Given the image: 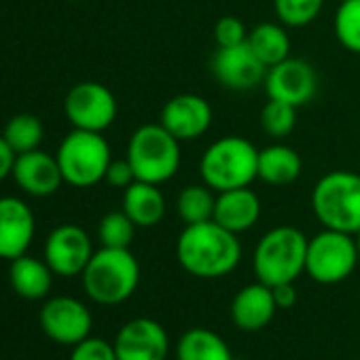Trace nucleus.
<instances>
[{"mask_svg":"<svg viewBox=\"0 0 360 360\" xmlns=\"http://www.w3.org/2000/svg\"><path fill=\"white\" fill-rule=\"evenodd\" d=\"M106 183L112 187V189H127L131 183H136V172L131 167V163L125 159H112L108 169H106V176H104Z\"/></svg>","mask_w":360,"mask_h":360,"instance_id":"nucleus-33","label":"nucleus"},{"mask_svg":"<svg viewBox=\"0 0 360 360\" xmlns=\"http://www.w3.org/2000/svg\"><path fill=\"white\" fill-rule=\"evenodd\" d=\"M324 0H274V11L286 28H305L322 11Z\"/></svg>","mask_w":360,"mask_h":360,"instance_id":"nucleus-30","label":"nucleus"},{"mask_svg":"<svg viewBox=\"0 0 360 360\" xmlns=\"http://www.w3.org/2000/svg\"><path fill=\"white\" fill-rule=\"evenodd\" d=\"M276 299L271 286L255 282L244 286L231 301V320L238 328L255 333L265 328L276 316Z\"/></svg>","mask_w":360,"mask_h":360,"instance_id":"nucleus-19","label":"nucleus"},{"mask_svg":"<svg viewBox=\"0 0 360 360\" xmlns=\"http://www.w3.org/2000/svg\"><path fill=\"white\" fill-rule=\"evenodd\" d=\"M259 148L242 136L214 140L200 159V176L217 193L250 187L257 180Z\"/></svg>","mask_w":360,"mask_h":360,"instance_id":"nucleus-3","label":"nucleus"},{"mask_svg":"<svg viewBox=\"0 0 360 360\" xmlns=\"http://www.w3.org/2000/svg\"><path fill=\"white\" fill-rule=\"evenodd\" d=\"M271 292H274V299H276L278 309H288V307H292L297 303L295 282H284V284L271 286Z\"/></svg>","mask_w":360,"mask_h":360,"instance_id":"nucleus-34","label":"nucleus"},{"mask_svg":"<svg viewBox=\"0 0 360 360\" xmlns=\"http://www.w3.org/2000/svg\"><path fill=\"white\" fill-rule=\"evenodd\" d=\"M136 227L148 229L161 223L165 217V198L159 185L136 180L123 191V208H121Z\"/></svg>","mask_w":360,"mask_h":360,"instance_id":"nucleus-21","label":"nucleus"},{"mask_svg":"<svg viewBox=\"0 0 360 360\" xmlns=\"http://www.w3.org/2000/svg\"><path fill=\"white\" fill-rule=\"evenodd\" d=\"M297 125V108L280 102V100H267V104L261 110V127L269 138L282 140L295 131Z\"/></svg>","mask_w":360,"mask_h":360,"instance_id":"nucleus-29","label":"nucleus"},{"mask_svg":"<svg viewBox=\"0 0 360 360\" xmlns=\"http://www.w3.org/2000/svg\"><path fill=\"white\" fill-rule=\"evenodd\" d=\"M51 267L34 257L22 255L11 261L9 280L13 290L28 301H39L51 290Z\"/></svg>","mask_w":360,"mask_h":360,"instance_id":"nucleus-22","label":"nucleus"},{"mask_svg":"<svg viewBox=\"0 0 360 360\" xmlns=\"http://www.w3.org/2000/svg\"><path fill=\"white\" fill-rule=\"evenodd\" d=\"M56 157L64 176V183L79 189L102 183L112 161L106 138L100 131L87 129H72L62 140Z\"/></svg>","mask_w":360,"mask_h":360,"instance_id":"nucleus-7","label":"nucleus"},{"mask_svg":"<svg viewBox=\"0 0 360 360\" xmlns=\"http://www.w3.org/2000/svg\"><path fill=\"white\" fill-rule=\"evenodd\" d=\"M13 178L18 187L34 198L53 195L60 185L64 183V176L56 155H49L41 148L28 150L15 157L13 163Z\"/></svg>","mask_w":360,"mask_h":360,"instance_id":"nucleus-16","label":"nucleus"},{"mask_svg":"<svg viewBox=\"0 0 360 360\" xmlns=\"http://www.w3.org/2000/svg\"><path fill=\"white\" fill-rule=\"evenodd\" d=\"M70 360H119V358L112 343L98 337H87L85 341L75 345Z\"/></svg>","mask_w":360,"mask_h":360,"instance_id":"nucleus-32","label":"nucleus"},{"mask_svg":"<svg viewBox=\"0 0 360 360\" xmlns=\"http://www.w3.org/2000/svg\"><path fill=\"white\" fill-rule=\"evenodd\" d=\"M125 157L136 172V180L163 185L180 167V140L161 123H146L131 134Z\"/></svg>","mask_w":360,"mask_h":360,"instance_id":"nucleus-6","label":"nucleus"},{"mask_svg":"<svg viewBox=\"0 0 360 360\" xmlns=\"http://www.w3.org/2000/svg\"><path fill=\"white\" fill-rule=\"evenodd\" d=\"M212 77L229 91H250L265 81L267 66L255 56V51L244 45L217 47L210 62Z\"/></svg>","mask_w":360,"mask_h":360,"instance_id":"nucleus-12","label":"nucleus"},{"mask_svg":"<svg viewBox=\"0 0 360 360\" xmlns=\"http://www.w3.org/2000/svg\"><path fill=\"white\" fill-rule=\"evenodd\" d=\"M15 150L9 146V142L5 140V136H0V180H5L11 172H13V163H15Z\"/></svg>","mask_w":360,"mask_h":360,"instance_id":"nucleus-35","label":"nucleus"},{"mask_svg":"<svg viewBox=\"0 0 360 360\" xmlns=\"http://www.w3.org/2000/svg\"><path fill=\"white\" fill-rule=\"evenodd\" d=\"M212 119L210 102L198 94H178L169 98L159 115V123L180 142L202 138L210 129Z\"/></svg>","mask_w":360,"mask_h":360,"instance_id":"nucleus-14","label":"nucleus"},{"mask_svg":"<svg viewBox=\"0 0 360 360\" xmlns=\"http://www.w3.org/2000/svg\"><path fill=\"white\" fill-rule=\"evenodd\" d=\"M176 259L187 274L214 280L229 276L240 265L242 244L217 221L185 225L176 240Z\"/></svg>","mask_w":360,"mask_h":360,"instance_id":"nucleus-1","label":"nucleus"},{"mask_svg":"<svg viewBox=\"0 0 360 360\" xmlns=\"http://www.w3.org/2000/svg\"><path fill=\"white\" fill-rule=\"evenodd\" d=\"M112 345L119 360H165L169 337L157 320L134 318L119 328Z\"/></svg>","mask_w":360,"mask_h":360,"instance_id":"nucleus-15","label":"nucleus"},{"mask_svg":"<svg viewBox=\"0 0 360 360\" xmlns=\"http://www.w3.org/2000/svg\"><path fill=\"white\" fill-rule=\"evenodd\" d=\"M176 360H233V354L219 333L198 326L180 335Z\"/></svg>","mask_w":360,"mask_h":360,"instance_id":"nucleus-23","label":"nucleus"},{"mask_svg":"<svg viewBox=\"0 0 360 360\" xmlns=\"http://www.w3.org/2000/svg\"><path fill=\"white\" fill-rule=\"evenodd\" d=\"M91 257V238L79 225H60L45 242V263L53 274L64 278L83 274Z\"/></svg>","mask_w":360,"mask_h":360,"instance_id":"nucleus-13","label":"nucleus"},{"mask_svg":"<svg viewBox=\"0 0 360 360\" xmlns=\"http://www.w3.org/2000/svg\"><path fill=\"white\" fill-rule=\"evenodd\" d=\"M91 311L75 297H53L41 309V328L56 343L75 347L91 335Z\"/></svg>","mask_w":360,"mask_h":360,"instance_id":"nucleus-11","label":"nucleus"},{"mask_svg":"<svg viewBox=\"0 0 360 360\" xmlns=\"http://www.w3.org/2000/svg\"><path fill=\"white\" fill-rule=\"evenodd\" d=\"M263 85L267 98L299 108L314 100L318 91V72L309 62L290 56L280 64L267 68Z\"/></svg>","mask_w":360,"mask_h":360,"instance_id":"nucleus-10","label":"nucleus"},{"mask_svg":"<svg viewBox=\"0 0 360 360\" xmlns=\"http://www.w3.org/2000/svg\"><path fill=\"white\" fill-rule=\"evenodd\" d=\"M333 30L343 49L360 53V0H341L333 18Z\"/></svg>","mask_w":360,"mask_h":360,"instance_id":"nucleus-27","label":"nucleus"},{"mask_svg":"<svg viewBox=\"0 0 360 360\" xmlns=\"http://www.w3.org/2000/svg\"><path fill=\"white\" fill-rule=\"evenodd\" d=\"M311 210L324 229L356 236L360 231V174L333 169L320 176L311 191Z\"/></svg>","mask_w":360,"mask_h":360,"instance_id":"nucleus-2","label":"nucleus"},{"mask_svg":"<svg viewBox=\"0 0 360 360\" xmlns=\"http://www.w3.org/2000/svg\"><path fill=\"white\" fill-rule=\"evenodd\" d=\"M358 263V246L352 233L322 229L307 242L305 271L318 284L330 286L347 280Z\"/></svg>","mask_w":360,"mask_h":360,"instance_id":"nucleus-8","label":"nucleus"},{"mask_svg":"<svg viewBox=\"0 0 360 360\" xmlns=\"http://www.w3.org/2000/svg\"><path fill=\"white\" fill-rule=\"evenodd\" d=\"M356 246H358V259H360V231L356 233Z\"/></svg>","mask_w":360,"mask_h":360,"instance_id":"nucleus-36","label":"nucleus"},{"mask_svg":"<svg viewBox=\"0 0 360 360\" xmlns=\"http://www.w3.org/2000/svg\"><path fill=\"white\" fill-rule=\"evenodd\" d=\"M307 242L297 227L280 225L269 229L255 248L252 269L257 280L267 286L295 282L305 271Z\"/></svg>","mask_w":360,"mask_h":360,"instance_id":"nucleus-5","label":"nucleus"},{"mask_svg":"<svg viewBox=\"0 0 360 360\" xmlns=\"http://www.w3.org/2000/svg\"><path fill=\"white\" fill-rule=\"evenodd\" d=\"M3 136L9 142V146L15 150V155H22V153L39 148V144L43 142V136H45V127L39 117L22 112V115H15L5 125Z\"/></svg>","mask_w":360,"mask_h":360,"instance_id":"nucleus-26","label":"nucleus"},{"mask_svg":"<svg viewBox=\"0 0 360 360\" xmlns=\"http://www.w3.org/2000/svg\"><path fill=\"white\" fill-rule=\"evenodd\" d=\"M248 39V30L244 22L236 15H223L214 24V43L217 47H236L244 45Z\"/></svg>","mask_w":360,"mask_h":360,"instance_id":"nucleus-31","label":"nucleus"},{"mask_svg":"<svg viewBox=\"0 0 360 360\" xmlns=\"http://www.w3.org/2000/svg\"><path fill=\"white\" fill-rule=\"evenodd\" d=\"M70 3H79V0H70Z\"/></svg>","mask_w":360,"mask_h":360,"instance_id":"nucleus-37","label":"nucleus"},{"mask_svg":"<svg viewBox=\"0 0 360 360\" xmlns=\"http://www.w3.org/2000/svg\"><path fill=\"white\" fill-rule=\"evenodd\" d=\"M217 191L210 189L206 183L202 185H187L180 189L176 198V212L178 219L185 225H198L212 221L214 217V204H217Z\"/></svg>","mask_w":360,"mask_h":360,"instance_id":"nucleus-25","label":"nucleus"},{"mask_svg":"<svg viewBox=\"0 0 360 360\" xmlns=\"http://www.w3.org/2000/svg\"><path fill=\"white\" fill-rule=\"evenodd\" d=\"M0 360H3V358H0Z\"/></svg>","mask_w":360,"mask_h":360,"instance_id":"nucleus-38","label":"nucleus"},{"mask_svg":"<svg viewBox=\"0 0 360 360\" xmlns=\"http://www.w3.org/2000/svg\"><path fill=\"white\" fill-rule=\"evenodd\" d=\"M136 229L138 227L123 210H115L102 217L98 225V238L104 248H129Z\"/></svg>","mask_w":360,"mask_h":360,"instance_id":"nucleus-28","label":"nucleus"},{"mask_svg":"<svg viewBox=\"0 0 360 360\" xmlns=\"http://www.w3.org/2000/svg\"><path fill=\"white\" fill-rule=\"evenodd\" d=\"M259 219H261V198L250 187L217 193L212 221H217L227 231L240 236L252 229L259 223Z\"/></svg>","mask_w":360,"mask_h":360,"instance_id":"nucleus-18","label":"nucleus"},{"mask_svg":"<svg viewBox=\"0 0 360 360\" xmlns=\"http://www.w3.org/2000/svg\"><path fill=\"white\" fill-rule=\"evenodd\" d=\"M246 43L267 68L290 58V37L284 24L261 22L252 30H248Z\"/></svg>","mask_w":360,"mask_h":360,"instance_id":"nucleus-24","label":"nucleus"},{"mask_svg":"<svg viewBox=\"0 0 360 360\" xmlns=\"http://www.w3.org/2000/svg\"><path fill=\"white\" fill-rule=\"evenodd\" d=\"M34 238V214L18 198H0V259L26 255Z\"/></svg>","mask_w":360,"mask_h":360,"instance_id":"nucleus-17","label":"nucleus"},{"mask_svg":"<svg viewBox=\"0 0 360 360\" xmlns=\"http://www.w3.org/2000/svg\"><path fill=\"white\" fill-rule=\"evenodd\" d=\"M83 276L87 297L100 305L127 301L140 284V265L129 248H100L89 259Z\"/></svg>","mask_w":360,"mask_h":360,"instance_id":"nucleus-4","label":"nucleus"},{"mask_svg":"<svg viewBox=\"0 0 360 360\" xmlns=\"http://www.w3.org/2000/svg\"><path fill=\"white\" fill-rule=\"evenodd\" d=\"M64 112L75 129L102 134L117 119V98L106 85L83 81L66 94Z\"/></svg>","mask_w":360,"mask_h":360,"instance_id":"nucleus-9","label":"nucleus"},{"mask_svg":"<svg viewBox=\"0 0 360 360\" xmlns=\"http://www.w3.org/2000/svg\"><path fill=\"white\" fill-rule=\"evenodd\" d=\"M301 169H303V159L288 144L274 142L259 150L257 176L265 185H271V187L292 185L301 176Z\"/></svg>","mask_w":360,"mask_h":360,"instance_id":"nucleus-20","label":"nucleus"}]
</instances>
